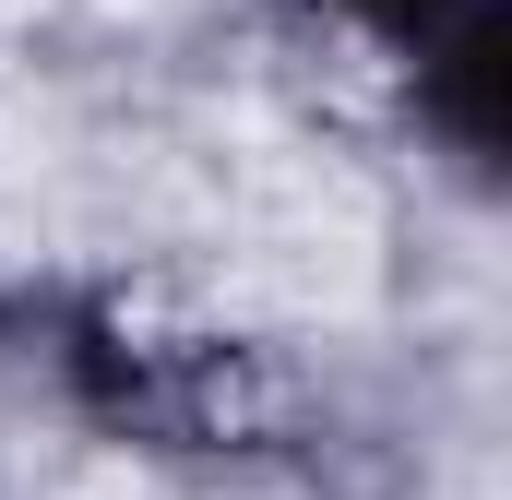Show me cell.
I'll use <instances>...</instances> for the list:
<instances>
[{"label":"cell","mask_w":512,"mask_h":500,"mask_svg":"<svg viewBox=\"0 0 512 500\" xmlns=\"http://www.w3.org/2000/svg\"><path fill=\"white\" fill-rule=\"evenodd\" d=\"M239 274L286 310H358L382 239H370V203L334 179V167H251L239 191Z\"/></svg>","instance_id":"6da1fadb"}]
</instances>
